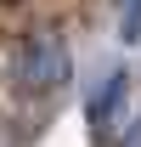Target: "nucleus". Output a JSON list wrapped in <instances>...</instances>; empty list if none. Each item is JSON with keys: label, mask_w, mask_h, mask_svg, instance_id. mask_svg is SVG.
Segmentation results:
<instances>
[{"label": "nucleus", "mask_w": 141, "mask_h": 147, "mask_svg": "<svg viewBox=\"0 0 141 147\" xmlns=\"http://www.w3.org/2000/svg\"><path fill=\"white\" fill-rule=\"evenodd\" d=\"M11 85H17V96H28V102L56 96L68 85V45L51 40V34L23 40L17 51H11Z\"/></svg>", "instance_id": "obj_1"}, {"label": "nucleus", "mask_w": 141, "mask_h": 147, "mask_svg": "<svg viewBox=\"0 0 141 147\" xmlns=\"http://www.w3.org/2000/svg\"><path fill=\"white\" fill-rule=\"evenodd\" d=\"M119 102H124V74H113L102 91H96V108H90V113H96V119H107V113L119 108Z\"/></svg>", "instance_id": "obj_2"}, {"label": "nucleus", "mask_w": 141, "mask_h": 147, "mask_svg": "<svg viewBox=\"0 0 141 147\" xmlns=\"http://www.w3.org/2000/svg\"><path fill=\"white\" fill-rule=\"evenodd\" d=\"M119 28H124V40H136V34H141V0H124V17H119Z\"/></svg>", "instance_id": "obj_3"}]
</instances>
